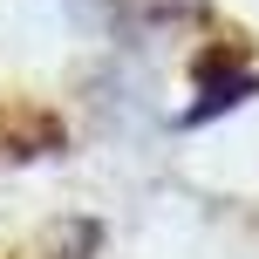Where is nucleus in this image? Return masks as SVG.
<instances>
[{"instance_id": "1", "label": "nucleus", "mask_w": 259, "mask_h": 259, "mask_svg": "<svg viewBox=\"0 0 259 259\" xmlns=\"http://www.w3.org/2000/svg\"><path fill=\"white\" fill-rule=\"evenodd\" d=\"M191 82H198V103L178 116L184 130H198V123L225 116V109H239V103L259 89V68H252L239 48H205V55H198V68H191Z\"/></svg>"}]
</instances>
